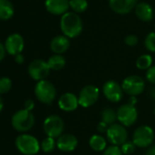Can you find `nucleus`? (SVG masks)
Masks as SVG:
<instances>
[{"label":"nucleus","instance_id":"dca6fc26","mask_svg":"<svg viewBox=\"0 0 155 155\" xmlns=\"http://www.w3.org/2000/svg\"><path fill=\"white\" fill-rule=\"evenodd\" d=\"M109 5L115 13L125 15L136 7L137 0H109Z\"/></svg>","mask_w":155,"mask_h":155},{"label":"nucleus","instance_id":"0eeeda50","mask_svg":"<svg viewBox=\"0 0 155 155\" xmlns=\"http://www.w3.org/2000/svg\"><path fill=\"white\" fill-rule=\"evenodd\" d=\"M64 129V121L58 115H49L43 122V130L48 137L58 139L63 134Z\"/></svg>","mask_w":155,"mask_h":155},{"label":"nucleus","instance_id":"cd10ccee","mask_svg":"<svg viewBox=\"0 0 155 155\" xmlns=\"http://www.w3.org/2000/svg\"><path fill=\"white\" fill-rule=\"evenodd\" d=\"M144 46L148 51L155 52V32H150L146 36Z\"/></svg>","mask_w":155,"mask_h":155},{"label":"nucleus","instance_id":"f3484780","mask_svg":"<svg viewBox=\"0 0 155 155\" xmlns=\"http://www.w3.org/2000/svg\"><path fill=\"white\" fill-rule=\"evenodd\" d=\"M45 7L52 15H64L69 8V0H46Z\"/></svg>","mask_w":155,"mask_h":155},{"label":"nucleus","instance_id":"39448f33","mask_svg":"<svg viewBox=\"0 0 155 155\" xmlns=\"http://www.w3.org/2000/svg\"><path fill=\"white\" fill-rule=\"evenodd\" d=\"M146 87L145 81L141 77L137 75H131L128 76L122 81L121 88L123 90V92L130 97L134 96L137 97L138 95H140Z\"/></svg>","mask_w":155,"mask_h":155},{"label":"nucleus","instance_id":"f8f14e48","mask_svg":"<svg viewBox=\"0 0 155 155\" xmlns=\"http://www.w3.org/2000/svg\"><path fill=\"white\" fill-rule=\"evenodd\" d=\"M102 92L105 98L113 103L120 102L123 98V90L121 85H120L115 81H107L102 86Z\"/></svg>","mask_w":155,"mask_h":155},{"label":"nucleus","instance_id":"9b49d317","mask_svg":"<svg viewBox=\"0 0 155 155\" xmlns=\"http://www.w3.org/2000/svg\"><path fill=\"white\" fill-rule=\"evenodd\" d=\"M28 72L32 80L36 81H40L46 80V78L49 75L50 68L47 61L38 58L33 60L28 65Z\"/></svg>","mask_w":155,"mask_h":155},{"label":"nucleus","instance_id":"ddd939ff","mask_svg":"<svg viewBox=\"0 0 155 155\" xmlns=\"http://www.w3.org/2000/svg\"><path fill=\"white\" fill-rule=\"evenodd\" d=\"M25 42L24 38L21 35L18 33L11 34L8 37L5 42V48L6 51L12 56H17L18 54H21V52L24 49Z\"/></svg>","mask_w":155,"mask_h":155},{"label":"nucleus","instance_id":"c756f323","mask_svg":"<svg viewBox=\"0 0 155 155\" xmlns=\"http://www.w3.org/2000/svg\"><path fill=\"white\" fill-rule=\"evenodd\" d=\"M102 155H123L120 147L116 145H110L105 149Z\"/></svg>","mask_w":155,"mask_h":155},{"label":"nucleus","instance_id":"72a5a7b5","mask_svg":"<svg viewBox=\"0 0 155 155\" xmlns=\"http://www.w3.org/2000/svg\"><path fill=\"white\" fill-rule=\"evenodd\" d=\"M34 108H35V102L32 100L28 99L25 101V103H24V109L25 110H27L28 111H32L34 110Z\"/></svg>","mask_w":155,"mask_h":155},{"label":"nucleus","instance_id":"2f4dec72","mask_svg":"<svg viewBox=\"0 0 155 155\" xmlns=\"http://www.w3.org/2000/svg\"><path fill=\"white\" fill-rule=\"evenodd\" d=\"M138 37L135 35H128L125 38H124V42L127 46L129 47H134L138 44Z\"/></svg>","mask_w":155,"mask_h":155},{"label":"nucleus","instance_id":"a211bd4d","mask_svg":"<svg viewBox=\"0 0 155 155\" xmlns=\"http://www.w3.org/2000/svg\"><path fill=\"white\" fill-rule=\"evenodd\" d=\"M70 46L69 38L64 35H58L52 38L50 42V49L55 54L61 55L65 53Z\"/></svg>","mask_w":155,"mask_h":155},{"label":"nucleus","instance_id":"79ce46f5","mask_svg":"<svg viewBox=\"0 0 155 155\" xmlns=\"http://www.w3.org/2000/svg\"><path fill=\"white\" fill-rule=\"evenodd\" d=\"M137 1H138V0H137Z\"/></svg>","mask_w":155,"mask_h":155},{"label":"nucleus","instance_id":"9d476101","mask_svg":"<svg viewBox=\"0 0 155 155\" xmlns=\"http://www.w3.org/2000/svg\"><path fill=\"white\" fill-rule=\"evenodd\" d=\"M100 89L94 85H87L81 89L79 93V104L82 108H90L93 106L100 98Z\"/></svg>","mask_w":155,"mask_h":155},{"label":"nucleus","instance_id":"f03ea898","mask_svg":"<svg viewBox=\"0 0 155 155\" xmlns=\"http://www.w3.org/2000/svg\"><path fill=\"white\" fill-rule=\"evenodd\" d=\"M16 147L23 155H36L40 150V143L36 137L30 134H20L15 141Z\"/></svg>","mask_w":155,"mask_h":155},{"label":"nucleus","instance_id":"7c9ffc66","mask_svg":"<svg viewBox=\"0 0 155 155\" xmlns=\"http://www.w3.org/2000/svg\"><path fill=\"white\" fill-rule=\"evenodd\" d=\"M145 77L147 81L155 85V66H151L149 69L146 70Z\"/></svg>","mask_w":155,"mask_h":155},{"label":"nucleus","instance_id":"6e6552de","mask_svg":"<svg viewBox=\"0 0 155 155\" xmlns=\"http://www.w3.org/2000/svg\"><path fill=\"white\" fill-rule=\"evenodd\" d=\"M117 118L119 123L124 127H130L138 119V110L135 106L129 104L128 102L120 105L117 110Z\"/></svg>","mask_w":155,"mask_h":155},{"label":"nucleus","instance_id":"412c9836","mask_svg":"<svg viewBox=\"0 0 155 155\" xmlns=\"http://www.w3.org/2000/svg\"><path fill=\"white\" fill-rule=\"evenodd\" d=\"M14 12V6L9 0H0V20L10 19Z\"/></svg>","mask_w":155,"mask_h":155},{"label":"nucleus","instance_id":"e433bc0d","mask_svg":"<svg viewBox=\"0 0 155 155\" xmlns=\"http://www.w3.org/2000/svg\"><path fill=\"white\" fill-rule=\"evenodd\" d=\"M15 61L18 64H22L25 61V58H24V56L22 54H18V55L15 56Z\"/></svg>","mask_w":155,"mask_h":155},{"label":"nucleus","instance_id":"4468645a","mask_svg":"<svg viewBox=\"0 0 155 155\" xmlns=\"http://www.w3.org/2000/svg\"><path fill=\"white\" fill-rule=\"evenodd\" d=\"M79 144L78 138L72 133H63L57 139V148L64 152H71Z\"/></svg>","mask_w":155,"mask_h":155},{"label":"nucleus","instance_id":"ea45409f","mask_svg":"<svg viewBox=\"0 0 155 155\" xmlns=\"http://www.w3.org/2000/svg\"><path fill=\"white\" fill-rule=\"evenodd\" d=\"M3 108H4V101H3V99L0 97V112L2 111Z\"/></svg>","mask_w":155,"mask_h":155},{"label":"nucleus","instance_id":"aec40b11","mask_svg":"<svg viewBox=\"0 0 155 155\" xmlns=\"http://www.w3.org/2000/svg\"><path fill=\"white\" fill-rule=\"evenodd\" d=\"M89 145L90 147L98 152L104 151L107 148V140L106 138L103 137L101 134H94L92 135L89 140Z\"/></svg>","mask_w":155,"mask_h":155},{"label":"nucleus","instance_id":"1a4fd4ad","mask_svg":"<svg viewBox=\"0 0 155 155\" xmlns=\"http://www.w3.org/2000/svg\"><path fill=\"white\" fill-rule=\"evenodd\" d=\"M106 138L111 145L121 146L128 140V132L126 127L120 123L110 125L106 131Z\"/></svg>","mask_w":155,"mask_h":155},{"label":"nucleus","instance_id":"393cba45","mask_svg":"<svg viewBox=\"0 0 155 155\" xmlns=\"http://www.w3.org/2000/svg\"><path fill=\"white\" fill-rule=\"evenodd\" d=\"M87 0H69V8L76 13H82L88 8Z\"/></svg>","mask_w":155,"mask_h":155},{"label":"nucleus","instance_id":"4c0bfd02","mask_svg":"<svg viewBox=\"0 0 155 155\" xmlns=\"http://www.w3.org/2000/svg\"><path fill=\"white\" fill-rule=\"evenodd\" d=\"M138 100H137V97H134V96H131L129 98V101H128V103L132 105V106H135L136 107V103H137Z\"/></svg>","mask_w":155,"mask_h":155},{"label":"nucleus","instance_id":"6ab92c4d","mask_svg":"<svg viewBox=\"0 0 155 155\" xmlns=\"http://www.w3.org/2000/svg\"><path fill=\"white\" fill-rule=\"evenodd\" d=\"M136 16L144 22H149L153 18V10L152 8L145 2H140L135 7Z\"/></svg>","mask_w":155,"mask_h":155},{"label":"nucleus","instance_id":"5701e85b","mask_svg":"<svg viewBox=\"0 0 155 155\" xmlns=\"http://www.w3.org/2000/svg\"><path fill=\"white\" fill-rule=\"evenodd\" d=\"M101 116V120L106 124H108L109 126L116 123V120H118L117 110H113L112 108H106L102 110Z\"/></svg>","mask_w":155,"mask_h":155},{"label":"nucleus","instance_id":"7ed1b4c3","mask_svg":"<svg viewBox=\"0 0 155 155\" xmlns=\"http://www.w3.org/2000/svg\"><path fill=\"white\" fill-rule=\"evenodd\" d=\"M11 124L16 130L19 132H27L33 128L35 124V117L31 111L22 109L14 113L11 118Z\"/></svg>","mask_w":155,"mask_h":155},{"label":"nucleus","instance_id":"58836bf2","mask_svg":"<svg viewBox=\"0 0 155 155\" xmlns=\"http://www.w3.org/2000/svg\"><path fill=\"white\" fill-rule=\"evenodd\" d=\"M150 98L152 100L155 101V86L150 89Z\"/></svg>","mask_w":155,"mask_h":155},{"label":"nucleus","instance_id":"c85d7f7f","mask_svg":"<svg viewBox=\"0 0 155 155\" xmlns=\"http://www.w3.org/2000/svg\"><path fill=\"white\" fill-rule=\"evenodd\" d=\"M120 147L123 155H130L135 151V149H136V145L134 144L132 140H127Z\"/></svg>","mask_w":155,"mask_h":155},{"label":"nucleus","instance_id":"20e7f679","mask_svg":"<svg viewBox=\"0 0 155 155\" xmlns=\"http://www.w3.org/2000/svg\"><path fill=\"white\" fill-rule=\"evenodd\" d=\"M34 91L38 101L44 104H51L57 96L55 86L47 80L38 81L35 86Z\"/></svg>","mask_w":155,"mask_h":155},{"label":"nucleus","instance_id":"b1692460","mask_svg":"<svg viewBox=\"0 0 155 155\" xmlns=\"http://www.w3.org/2000/svg\"><path fill=\"white\" fill-rule=\"evenodd\" d=\"M152 66V58L149 54L140 56L136 60V67L140 70H147Z\"/></svg>","mask_w":155,"mask_h":155},{"label":"nucleus","instance_id":"a878e982","mask_svg":"<svg viewBox=\"0 0 155 155\" xmlns=\"http://www.w3.org/2000/svg\"><path fill=\"white\" fill-rule=\"evenodd\" d=\"M57 147V140L54 138L51 137H46L45 139H43V140L40 143V148L41 150L46 152V153H50L52 152L55 148Z\"/></svg>","mask_w":155,"mask_h":155},{"label":"nucleus","instance_id":"f704fd0d","mask_svg":"<svg viewBox=\"0 0 155 155\" xmlns=\"http://www.w3.org/2000/svg\"><path fill=\"white\" fill-rule=\"evenodd\" d=\"M6 48H5V45H3L1 42H0V62H1L6 56Z\"/></svg>","mask_w":155,"mask_h":155},{"label":"nucleus","instance_id":"a19ab883","mask_svg":"<svg viewBox=\"0 0 155 155\" xmlns=\"http://www.w3.org/2000/svg\"><path fill=\"white\" fill-rule=\"evenodd\" d=\"M154 115H155V108H154Z\"/></svg>","mask_w":155,"mask_h":155},{"label":"nucleus","instance_id":"2eb2a0df","mask_svg":"<svg viewBox=\"0 0 155 155\" xmlns=\"http://www.w3.org/2000/svg\"><path fill=\"white\" fill-rule=\"evenodd\" d=\"M58 105L61 110L66 112H71L76 110L78 107L80 106L79 99H78L77 95L72 92H66L59 97L58 101Z\"/></svg>","mask_w":155,"mask_h":155},{"label":"nucleus","instance_id":"f257e3e1","mask_svg":"<svg viewBox=\"0 0 155 155\" xmlns=\"http://www.w3.org/2000/svg\"><path fill=\"white\" fill-rule=\"evenodd\" d=\"M60 29L68 38L79 37L83 29V23L80 16L74 12H67L61 17Z\"/></svg>","mask_w":155,"mask_h":155},{"label":"nucleus","instance_id":"423d86ee","mask_svg":"<svg viewBox=\"0 0 155 155\" xmlns=\"http://www.w3.org/2000/svg\"><path fill=\"white\" fill-rule=\"evenodd\" d=\"M154 140V131L148 125L139 126L133 132L132 141L139 148H149Z\"/></svg>","mask_w":155,"mask_h":155},{"label":"nucleus","instance_id":"473e14b6","mask_svg":"<svg viewBox=\"0 0 155 155\" xmlns=\"http://www.w3.org/2000/svg\"><path fill=\"white\" fill-rule=\"evenodd\" d=\"M108 128H109V125L106 124L105 122H103L102 120H101V121L98 123V125H97V130H98L100 133H103V132L106 133Z\"/></svg>","mask_w":155,"mask_h":155},{"label":"nucleus","instance_id":"c9c22d12","mask_svg":"<svg viewBox=\"0 0 155 155\" xmlns=\"http://www.w3.org/2000/svg\"><path fill=\"white\" fill-rule=\"evenodd\" d=\"M145 155H155V144L150 145L147 149V150L145 152Z\"/></svg>","mask_w":155,"mask_h":155},{"label":"nucleus","instance_id":"bb28decb","mask_svg":"<svg viewBox=\"0 0 155 155\" xmlns=\"http://www.w3.org/2000/svg\"><path fill=\"white\" fill-rule=\"evenodd\" d=\"M12 88V81L8 77L0 78V95L8 93Z\"/></svg>","mask_w":155,"mask_h":155},{"label":"nucleus","instance_id":"4be33fe9","mask_svg":"<svg viewBox=\"0 0 155 155\" xmlns=\"http://www.w3.org/2000/svg\"><path fill=\"white\" fill-rule=\"evenodd\" d=\"M50 70H60L66 66V58L62 55L54 54L47 61Z\"/></svg>","mask_w":155,"mask_h":155}]
</instances>
